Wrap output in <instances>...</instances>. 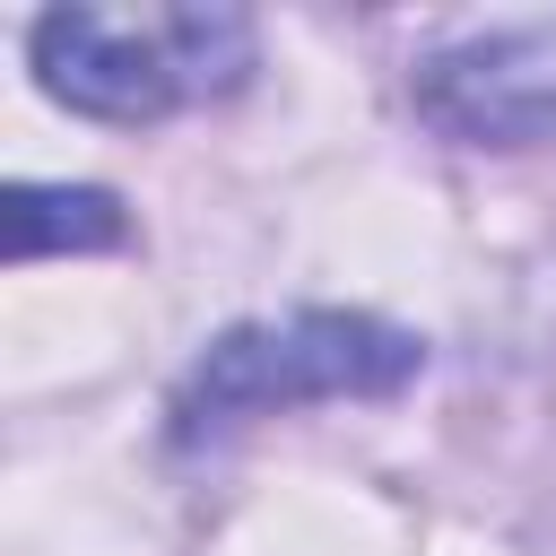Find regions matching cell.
Wrapping results in <instances>:
<instances>
[{
	"instance_id": "cell-1",
	"label": "cell",
	"mask_w": 556,
	"mask_h": 556,
	"mask_svg": "<svg viewBox=\"0 0 556 556\" xmlns=\"http://www.w3.org/2000/svg\"><path fill=\"white\" fill-rule=\"evenodd\" d=\"M35 70L70 113L165 122L182 104L243 87L252 17L243 9H52L35 17Z\"/></svg>"
},
{
	"instance_id": "cell-2",
	"label": "cell",
	"mask_w": 556,
	"mask_h": 556,
	"mask_svg": "<svg viewBox=\"0 0 556 556\" xmlns=\"http://www.w3.org/2000/svg\"><path fill=\"white\" fill-rule=\"evenodd\" d=\"M426 365L417 330L374 313H287L226 330L174 391V443H217L243 417L304 408V400H382Z\"/></svg>"
},
{
	"instance_id": "cell-4",
	"label": "cell",
	"mask_w": 556,
	"mask_h": 556,
	"mask_svg": "<svg viewBox=\"0 0 556 556\" xmlns=\"http://www.w3.org/2000/svg\"><path fill=\"white\" fill-rule=\"evenodd\" d=\"M130 226H122V200L113 191H52V182H17L9 191V261H43V252H113Z\"/></svg>"
},
{
	"instance_id": "cell-3",
	"label": "cell",
	"mask_w": 556,
	"mask_h": 556,
	"mask_svg": "<svg viewBox=\"0 0 556 556\" xmlns=\"http://www.w3.org/2000/svg\"><path fill=\"white\" fill-rule=\"evenodd\" d=\"M417 113L469 148H539L556 139V35H469L417 70Z\"/></svg>"
}]
</instances>
